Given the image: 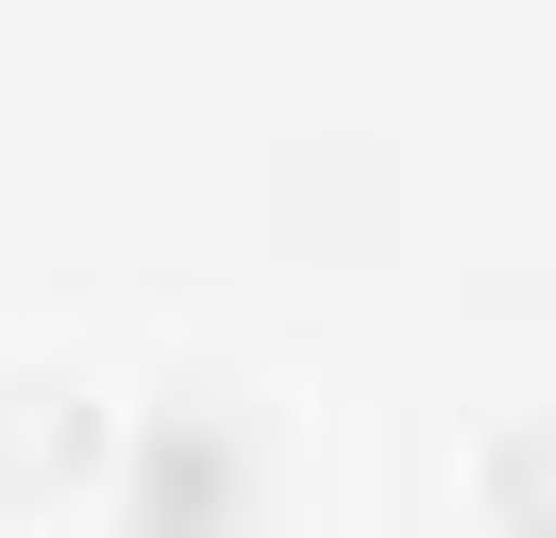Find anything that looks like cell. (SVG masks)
<instances>
[{
  "label": "cell",
  "mask_w": 556,
  "mask_h": 538,
  "mask_svg": "<svg viewBox=\"0 0 556 538\" xmlns=\"http://www.w3.org/2000/svg\"><path fill=\"white\" fill-rule=\"evenodd\" d=\"M118 522L136 538H237L253 522V404L237 387H169L118 437Z\"/></svg>",
  "instance_id": "cell-1"
},
{
  "label": "cell",
  "mask_w": 556,
  "mask_h": 538,
  "mask_svg": "<svg viewBox=\"0 0 556 538\" xmlns=\"http://www.w3.org/2000/svg\"><path fill=\"white\" fill-rule=\"evenodd\" d=\"M85 437H102V421H85V387H68V370H0V488H51Z\"/></svg>",
  "instance_id": "cell-2"
},
{
  "label": "cell",
  "mask_w": 556,
  "mask_h": 538,
  "mask_svg": "<svg viewBox=\"0 0 556 538\" xmlns=\"http://www.w3.org/2000/svg\"><path fill=\"white\" fill-rule=\"evenodd\" d=\"M472 488H489V522H506V538H556V404H506V421H489Z\"/></svg>",
  "instance_id": "cell-3"
}]
</instances>
